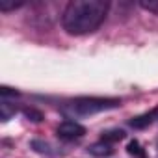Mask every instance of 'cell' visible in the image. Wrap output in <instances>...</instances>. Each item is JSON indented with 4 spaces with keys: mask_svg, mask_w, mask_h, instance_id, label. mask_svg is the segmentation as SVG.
<instances>
[{
    "mask_svg": "<svg viewBox=\"0 0 158 158\" xmlns=\"http://www.w3.org/2000/svg\"><path fill=\"white\" fill-rule=\"evenodd\" d=\"M125 130H119V128H115V130H106V132H102V141H106V143H115V141H121V139H125Z\"/></svg>",
    "mask_w": 158,
    "mask_h": 158,
    "instance_id": "cell-6",
    "label": "cell"
},
{
    "mask_svg": "<svg viewBox=\"0 0 158 158\" xmlns=\"http://www.w3.org/2000/svg\"><path fill=\"white\" fill-rule=\"evenodd\" d=\"M88 152L89 154H93V156H97V158H102V156H110V154H114V145L112 143H106V141H97V143H93V145H89L88 147Z\"/></svg>",
    "mask_w": 158,
    "mask_h": 158,
    "instance_id": "cell-4",
    "label": "cell"
},
{
    "mask_svg": "<svg viewBox=\"0 0 158 158\" xmlns=\"http://www.w3.org/2000/svg\"><path fill=\"white\" fill-rule=\"evenodd\" d=\"M139 8H143L145 11H151V13L158 15V0H139Z\"/></svg>",
    "mask_w": 158,
    "mask_h": 158,
    "instance_id": "cell-8",
    "label": "cell"
},
{
    "mask_svg": "<svg viewBox=\"0 0 158 158\" xmlns=\"http://www.w3.org/2000/svg\"><path fill=\"white\" fill-rule=\"evenodd\" d=\"M86 134V128L80 125V123H76V121H63L58 125L56 128V136L60 139H65V141H73V139H80L82 136Z\"/></svg>",
    "mask_w": 158,
    "mask_h": 158,
    "instance_id": "cell-3",
    "label": "cell"
},
{
    "mask_svg": "<svg viewBox=\"0 0 158 158\" xmlns=\"http://www.w3.org/2000/svg\"><path fill=\"white\" fill-rule=\"evenodd\" d=\"M24 115L30 119V121H34V123H39L41 119H43V115H41V112H35L34 108H26L24 110Z\"/></svg>",
    "mask_w": 158,
    "mask_h": 158,
    "instance_id": "cell-12",
    "label": "cell"
},
{
    "mask_svg": "<svg viewBox=\"0 0 158 158\" xmlns=\"http://www.w3.org/2000/svg\"><path fill=\"white\" fill-rule=\"evenodd\" d=\"M23 2H8V0H0V11H11V10H17L21 8Z\"/></svg>",
    "mask_w": 158,
    "mask_h": 158,
    "instance_id": "cell-10",
    "label": "cell"
},
{
    "mask_svg": "<svg viewBox=\"0 0 158 158\" xmlns=\"http://www.w3.org/2000/svg\"><path fill=\"white\" fill-rule=\"evenodd\" d=\"M117 106H121L119 99H102V97H80L71 102V110L78 115H93Z\"/></svg>",
    "mask_w": 158,
    "mask_h": 158,
    "instance_id": "cell-2",
    "label": "cell"
},
{
    "mask_svg": "<svg viewBox=\"0 0 158 158\" xmlns=\"http://www.w3.org/2000/svg\"><path fill=\"white\" fill-rule=\"evenodd\" d=\"M15 106H10V102L6 99H2V104H0V117H2V121H8L11 115H15Z\"/></svg>",
    "mask_w": 158,
    "mask_h": 158,
    "instance_id": "cell-7",
    "label": "cell"
},
{
    "mask_svg": "<svg viewBox=\"0 0 158 158\" xmlns=\"http://www.w3.org/2000/svg\"><path fill=\"white\" fill-rule=\"evenodd\" d=\"M32 147H34L37 152H43V154H50V152H52V151H50V145L45 143V141H39V139H34V141H32Z\"/></svg>",
    "mask_w": 158,
    "mask_h": 158,
    "instance_id": "cell-9",
    "label": "cell"
},
{
    "mask_svg": "<svg viewBox=\"0 0 158 158\" xmlns=\"http://www.w3.org/2000/svg\"><path fill=\"white\" fill-rule=\"evenodd\" d=\"M128 152H130V154H134V156H141V158L145 156V152H143V149H141V145H139V143H138L136 139L128 143Z\"/></svg>",
    "mask_w": 158,
    "mask_h": 158,
    "instance_id": "cell-11",
    "label": "cell"
},
{
    "mask_svg": "<svg viewBox=\"0 0 158 158\" xmlns=\"http://www.w3.org/2000/svg\"><path fill=\"white\" fill-rule=\"evenodd\" d=\"M154 115H156V110L147 112V114H141V115H138V117H132V119H130V127H132V128H145V127H149V125L152 123Z\"/></svg>",
    "mask_w": 158,
    "mask_h": 158,
    "instance_id": "cell-5",
    "label": "cell"
},
{
    "mask_svg": "<svg viewBox=\"0 0 158 158\" xmlns=\"http://www.w3.org/2000/svg\"><path fill=\"white\" fill-rule=\"evenodd\" d=\"M110 10L106 0H73L63 10L61 26L69 35H88L99 30Z\"/></svg>",
    "mask_w": 158,
    "mask_h": 158,
    "instance_id": "cell-1",
    "label": "cell"
}]
</instances>
